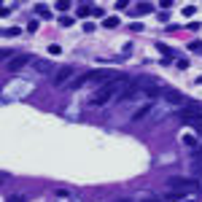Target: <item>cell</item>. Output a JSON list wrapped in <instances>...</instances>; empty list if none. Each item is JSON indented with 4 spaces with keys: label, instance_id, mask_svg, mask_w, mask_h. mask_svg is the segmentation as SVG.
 I'll list each match as a JSON object with an SVG mask.
<instances>
[{
    "label": "cell",
    "instance_id": "cell-9",
    "mask_svg": "<svg viewBox=\"0 0 202 202\" xmlns=\"http://www.w3.org/2000/svg\"><path fill=\"white\" fill-rule=\"evenodd\" d=\"M151 8H154V6H151V3H140V6L135 8V11H137V13H148V11H151Z\"/></svg>",
    "mask_w": 202,
    "mask_h": 202
},
{
    "label": "cell",
    "instance_id": "cell-11",
    "mask_svg": "<svg viewBox=\"0 0 202 202\" xmlns=\"http://www.w3.org/2000/svg\"><path fill=\"white\" fill-rule=\"evenodd\" d=\"M3 35H6V38L11 35V38H13V35H19V27H8V30H3Z\"/></svg>",
    "mask_w": 202,
    "mask_h": 202
},
{
    "label": "cell",
    "instance_id": "cell-7",
    "mask_svg": "<svg viewBox=\"0 0 202 202\" xmlns=\"http://www.w3.org/2000/svg\"><path fill=\"white\" fill-rule=\"evenodd\" d=\"M151 111H154V105H143V108H137V111H135V113H132V119L137 121V119H143V116H146V113H151Z\"/></svg>",
    "mask_w": 202,
    "mask_h": 202
},
{
    "label": "cell",
    "instance_id": "cell-3",
    "mask_svg": "<svg viewBox=\"0 0 202 202\" xmlns=\"http://www.w3.org/2000/svg\"><path fill=\"white\" fill-rule=\"evenodd\" d=\"M73 73H75V70H73V67H70V65L60 67V70H57V73H54L51 84H54V86H62V84H65V81H70V78H73Z\"/></svg>",
    "mask_w": 202,
    "mask_h": 202
},
{
    "label": "cell",
    "instance_id": "cell-2",
    "mask_svg": "<svg viewBox=\"0 0 202 202\" xmlns=\"http://www.w3.org/2000/svg\"><path fill=\"white\" fill-rule=\"evenodd\" d=\"M113 78V73H108V70H92V73H84L73 81V89H81V86H89V84H108V81Z\"/></svg>",
    "mask_w": 202,
    "mask_h": 202
},
{
    "label": "cell",
    "instance_id": "cell-5",
    "mask_svg": "<svg viewBox=\"0 0 202 202\" xmlns=\"http://www.w3.org/2000/svg\"><path fill=\"white\" fill-rule=\"evenodd\" d=\"M33 65H35V70H38V73H43V75H46V73H57V70L51 67V62H46V60H35Z\"/></svg>",
    "mask_w": 202,
    "mask_h": 202
},
{
    "label": "cell",
    "instance_id": "cell-6",
    "mask_svg": "<svg viewBox=\"0 0 202 202\" xmlns=\"http://www.w3.org/2000/svg\"><path fill=\"white\" fill-rule=\"evenodd\" d=\"M92 13H97V6H81L78 8V16H81V19H86V16H92Z\"/></svg>",
    "mask_w": 202,
    "mask_h": 202
},
{
    "label": "cell",
    "instance_id": "cell-4",
    "mask_svg": "<svg viewBox=\"0 0 202 202\" xmlns=\"http://www.w3.org/2000/svg\"><path fill=\"white\" fill-rule=\"evenodd\" d=\"M30 62H35L30 54H19V57H13V60L8 62V73H16V70H22V67L30 65Z\"/></svg>",
    "mask_w": 202,
    "mask_h": 202
},
{
    "label": "cell",
    "instance_id": "cell-17",
    "mask_svg": "<svg viewBox=\"0 0 202 202\" xmlns=\"http://www.w3.org/2000/svg\"><path fill=\"white\" fill-rule=\"evenodd\" d=\"M113 202H129V199H113Z\"/></svg>",
    "mask_w": 202,
    "mask_h": 202
},
{
    "label": "cell",
    "instance_id": "cell-8",
    "mask_svg": "<svg viewBox=\"0 0 202 202\" xmlns=\"http://www.w3.org/2000/svg\"><path fill=\"white\" fill-rule=\"evenodd\" d=\"M102 27H119V16H105V19H102Z\"/></svg>",
    "mask_w": 202,
    "mask_h": 202
},
{
    "label": "cell",
    "instance_id": "cell-15",
    "mask_svg": "<svg viewBox=\"0 0 202 202\" xmlns=\"http://www.w3.org/2000/svg\"><path fill=\"white\" fill-rule=\"evenodd\" d=\"M8 202H24V197H22V194H16V197H11Z\"/></svg>",
    "mask_w": 202,
    "mask_h": 202
},
{
    "label": "cell",
    "instance_id": "cell-13",
    "mask_svg": "<svg viewBox=\"0 0 202 202\" xmlns=\"http://www.w3.org/2000/svg\"><path fill=\"white\" fill-rule=\"evenodd\" d=\"M60 24H62V27H70V24H73V19H70V16H62Z\"/></svg>",
    "mask_w": 202,
    "mask_h": 202
},
{
    "label": "cell",
    "instance_id": "cell-12",
    "mask_svg": "<svg viewBox=\"0 0 202 202\" xmlns=\"http://www.w3.org/2000/svg\"><path fill=\"white\" fill-rule=\"evenodd\" d=\"M183 143H186V146H197V137H194V135H186V137H183Z\"/></svg>",
    "mask_w": 202,
    "mask_h": 202
},
{
    "label": "cell",
    "instance_id": "cell-14",
    "mask_svg": "<svg viewBox=\"0 0 202 202\" xmlns=\"http://www.w3.org/2000/svg\"><path fill=\"white\" fill-rule=\"evenodd\" d=\"M57 8H60V11H67V8H70V3H67V0H62V3H57Z\"/></svg>",
    "mask_w": 202,
    "mask_h": 202
},
{
    "label": "cell",
    "instance_id": "cell-16",
    "mask_svg": "<svg viewBox=\"0 0 202 202\" xmlns=\"http://www.w3.org/2000/svg\"><path fill=\"white\" fill-rule=\"evenodd\" d=\"M197 156H202V146H199V151H197Z\"/></svg>",
    "mask_w": 202,
    "mask_h": 202
},
{
    "label": "cell",
    "instance_id": "cell-10",
    "mask_svg": "<svg viewBox=\"0 0 202 202\" xmlns=\"http://www.w3.org/2000/svg\"><path fill=\"white\" fill-rule=\"evenodd\" d=\"M38 16H43V19H49V16H51V11H49L46 6H38Z\"/></svg>",
    "mask_w": 202,
    "mask_h": 202
},
{
    "label": "cell",
    "instance_id": "cell-18",
    "mask_svg": "<svg viewBox=\"0 0 202 202\" xmlns=\"http://www.w3.org/2000/svg\"><path fill=\"white\" fill-rule=\"evenodd\" d=\"M199 186H202V178H199Z\"/></svg>",
    "mask_w": 202,
    "mask_h": 202
},
{
    "label": "cell",
    "instance_id": "cell-1",
    "mask_svg": "<svg viewBox=\"0 0 202 202\" xmlns=\"http://www.w3.org/2000/svg\"><path fill=\"white\" fill-rule=\"evenodd\" d=\"M129 84H132V81H129L127 75H113L108 84H102V86L97 89V94L89 97V102H92V105H105V102L113 100V97H116V100H121V94L129 89Z\"/></svg>",
    "mask_w": 202,
    "mask_h": 202
}]
</instances>
